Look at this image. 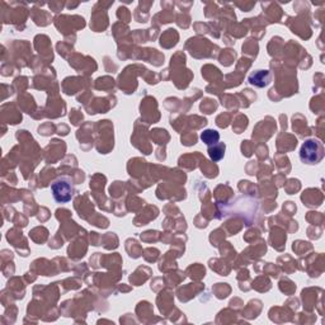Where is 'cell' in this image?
Returning <instances> with one entry per match:
<instances>
[{
	"instance_id": "3",
	"label": "cell",
	"mask_w": 325,
	"mask_h": 325,
	"mask_svg": "<svg viewBox=\"0 0 325 325\" xmlns=\"http://www.w3.org/2000/svg\"><path fill=\"white\" fill-rule=\"evenodd\" d=\"M271 82V74L267 70H258L256 73H253L249 76V83L252 86L259 87V88H263V87H267Z\"/></svg>"
},
{
	"instance_id": "5",
	"label": "cell",
	"mask_w": 325,
	"mask_h": 325,
	"mask_svg": "<svg viewBox=\"0 0 325 325\" xmlns=\"http://www.w3.org/2000/svg\"><path fill=\"white\" fill-rule=\"evenodd\" d=\"M201 140L205 142L207 146H212L220 141V133L216 130H205L201 133Z\"/></svg>"
},
{
	"instance_id": "4",
	"label": "cell",
	"mask_w": 325,
	"mask_h": 325,
	"mask_svg": "<svg viewBox=\"0 0 325 325\" xmlns=\"http://www.w3.org/2000/svg\"><path fill=\"white\" fill-rule=\"evenodd\" d=\"M225 149H226V146H225L224 142H217L215 145L209 146V152H209V156L211 158V160L220 161L221 159L224 158Z\"/></svg>"
},
{
	"instance_id": "1",
	"label": "cell",
	"mask_w": 325,
	"mask_h": 325,
	"mask_svg": "<svg viewBox=\"0 0 325 325\" xmlns=\"http://www.w3.org/2000/svg\"><path fill=\"white\" fill-rule=\"evenodd\" d=\"M324 158V145L316 139H309L303 142L300 150V160L305 164H318Z\"/></svg>"
},
{
	"instance_id": "2",
	"label": "cell",
	"mask_w": 325,
	"mask_h": 325,
	"mask_svg": "<svg viewBox=\"0 0 325 325\" xmlns=\"http://www.w3.org/2000/svg\"><path fill=\"white\" fill-rule=\"evenodd\" d=\"M51 192L57 203H67L75 195V187L69 177H60L51 184Z\"/></svg>"
}]
</instances>
